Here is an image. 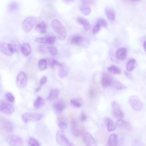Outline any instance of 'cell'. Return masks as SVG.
<instances>
[{
    "mask_svg": "<svg viewBox=\"0 0 146 146\" xmlns=\"http://www.w3.org/2000/svg\"><path fill=\"white\" fill-rule=\"evenodd\" d=\"M111 85H112V86L117 90H123L125 88V87L123 84L116 80H114L113 82H112Z\"/></svg>",
    "mask_w": 146,
    "mask_h": 146,
    "instance_id": "obj_38",
    "label": "cell"
},
{
    "mask_svg": "<svg viewBox=\"0 0 146 146\" xmlns=\"http://www.w3.org/2000/svg\"><path fill=\"white\" fill-rule=\"evenodd\" d=\"M112 112L113 115L115 117L121 118L124 116V113L121 109L120 104L116 102H113L112 104Z\"/></svg>",
    "mask_w": 146,
    "mask_h": 146,
    "instance_id": "obj_14",
    "label": "cell"
},
{
    "mask_svg": "<svg viewBox=\"0 0 146 146\" xmlns=\"http://www.w3.org/2000/svg\"><path fill=\"white\" fill-rule=\"evenodd\" d=\"M56 140L58 144L63 146H74L72 143L69 142L67 137L65 136L64 132L60 130L58 131L56 133Z\"/></svg>",
    "mask_w": 146,
    "mask_h": 146,
    "instance_id": "obj_7",
    "label": "cell"
},
{
    "mask_svg": "<svg viewBox=\"0 0 146 146\" xmlns=\"http://www.w3.org/2000/svg\"><path fill=\"white\" fill-rule=\"evenodd\" d=\"M6 140L10 146H23V145L22 139L20 137L16 135H8Z\"/></svg>",
    "mask_w": 146,
    "mask_h": 146,
    "instance_id": "obj_8",
    "label": "cell"
},
{
    "mask_svg": "<svg viewBox=\"0 0 146 146\" xmlns=\"http://www.w3.org/2000/svg\"><path fill=\"white\" fill-rule=\"evenodd\" d=\"M106 27L107 26V22L105 19L100 18L96 21L95 25L92 27V34L94 35H96L100 30L102 27Z\"/></svg>",
    "mask_w": 146,
    "mask_h": 146,
    "instance_id": "obj_16",
    "label": "cell"
},
{
    "mask_svg": "<svg viewBox=\"0 0 146 146\" xmlns=\"http://www.w3.org/2000/svg\"><path fill=\"white\" fill-rule=\"evenodd\" d=\"M6 60V59L0 54V63H2L3 62H4Z\"/></svg>",
    "mask_w": 146,
    "mask_h": 146,
    "instance_id": "obj_48",
    "label": "cell"
},
{
    "mask_svg": "<svg viewBox=\"0 0 146 146\" xmlns=\"http://www.w3.org/2000/svg\"><path fill=\"white\" fill-rule=\"evenodd\" d=\"M21 50L22 53L25 56L29 55L31 52V47L30 45L27 43H25L22 44L21 47Z\"/></svg>",
    "mask_w": 146,
    "mask_h": 146,
    "instance_id": "obj_23",
    "label": "cell"
},
{
    "mask_svg": "<svg viewBox=\"0 0 146 146\" xmlns=\"http://www.w3.org/2000/svg\"><path fill=\"white\" fill-rule=\"evenodd\" d=\"M105 123L107 125V129L109 132H112L116 129V125L114 122L109 117H106L104 119Z\"/></svg>",
    "mask_w": 146,
    "mask_h": 146,
    "instance_id": "obj_27",
    "label": "cell"
},
{
    "mask_svg": "<svg viewBox=\"0 0 146 146\" xmlns=\"http://www.w3.org/2000/svg\"><path fill=\"white\" fill-rule=\"evenodd\" d=\"M68 73V69L64 64L62 66L59 67V71H58V75L60 78H66L67 76Z\"/></svg>",
    "mask_w": 146,
    "mask_h": 146,
    "instance_id": "obj_28",
    "label": "cell"
},
{
    "mask_svg": "<svg viewBox=\"0 0 146 146\" xmlns=\"http://www.w3.org/2000/svg\"><path fill=\"white\" fill-rule=\"evenodd\" d=\"M83 4L86 5H92L95 2V0H80Z\"/></svg>",
    "mask_w": 146,
    "mask_h": 146,
    "instance_id": "obj_46",
    "label": "cell"
},
{
    "mask_svg": "<svg viewBox=\"0 0 146 146\" xmlns=\"http://www.w3.org/2000/svg\"><path fill=\"white\" fill-rule=\"evenodd\" d=\"M53 108L55 112L60 113L65 108V104L62 100L55 101L53 104Z\"/></svg>",
    "mask_w": 146,
    "mask_h": 146,
    "instance_id": "obj_19",
    "label": "cell"
},
{
    "mask_svg": "<svg viewBox=\"0 0 146 146\" xmlns=\"http://www.w3.org/2000/svg\"><path fill=\"white\" fill-rule=\"evenodd\" d=\"M129 103L132 108L135 111H140L143 108V103L136 95L131 96L129 98Z\"/></svg>",
    "mask_w": 146,
    "mask_h": 146,
    "instance_id": "obj_4",
    "label": "cell"
},
{
    "mask_svg": "<svg viewBox=\"0 0 146 146\" xmlns=\"http://www.w3.org/2000/svg\"><path fill=\"white\" fill-rule=\"evenodd\" d=\"M58 127L61 129H65L67 128V123L66 120L63 117H59L58 119Z\"/></svg>",
    "mask_w": 146,
    "mask_h": 146,
    "instance_id": "obj_34",
    "label": "cell"
},
{
    "mask_svg": "<svg viewBox=\"0 0 146 146\" xmlns=\"http://www.w3.org/2000/svg\"><path fill=\"white\" fill-rule=\"evenodd\" d=\"M143 47H144V49L145 51L146 52V41L144 42V43H143Z\"/></svg>",
    "mask_w": 146,
    "mask_h": 146,
    "instance_id": "obj_51",
    "label": "cell"
},
{
    "mask_svg": "<svg viewBox=\"0 0 146 146\" xmlns=\"http://www.w3.org/2000/svg\"><path fill=\"white\" fill-rule=\"evenodd\" d=\"M133 146H141V143H140L137 141H136L135 143H134L133 144Z\"/></svg>",
    "mask_w": 146,
    "mask_h": 146,
    "instance_id": "obj_49",
    "label": "cell"
},
{
    "mask_svg": "<svg viewBox=\"0 0 146 146\" xmlns=\"http://www.w3.org/2000/svg\"><path fill=\"white\" fill-rule=\"evenodd\" d=\"M44 104V99L41 97L38 96L34 102V107L36 109H39L42 106H43Z\"/></svg>",
    "mask_w": 146,
    "mask_h": 146,
    "instance_id": "obj_31",
    "label": "cell"
},
{
    "mask_svg": "<svg viewBox=\"0 0 146 146\" xmlns=\"http://www.w3.org/2000/svg\"><path fill=\"white\" fill-rule=\"evenodd\" d=\"M46 80H47V78L46 76H42L40 80H39V87H42V86L43 85H44L45 84V83L46 82Z\"/></svg>",
    "mask_w": 146,
    "mask_h": 146,
    "instance_id": "obj_45",
    "label": "cell"
},
{
    "mask_svg": "<svg viewBox=\"0 0 146 146\" xmlns=\"http://www.w3.org/2000/svg\"><path fill=\"white\" fill-rule=\"evenodd\" d=\"M136 62L135 59H132L129 60L128 62V63H127L126 69H127V71L131 72L135 69V68L136 67Z\"/></svg>",
    "mask_w": 146,
    "mask_h": 146,
    "instance_id": "obj_30",
    "label": "cell"
},
{
    "mask_svg": "<svg viewBox=\"0 0 146 146\" xmlns=\"http://www.w3.org/2000/svg\"><path fill=\"white\" fill-rule=\"evenodd\" d=\"M90 96L91 98H94L98 94V91L95 88H91L90 90Z\"/></svg>",
    "mask_w": 146,
    "mask_h": 146,
    "instance_id": "obj_43",
    "label": "cell"
},
{
    "mask_svg": "<svg viewBox=\"0 0 146 146\" xmlns=\"http://www.w3.org/2000/svg\"><path fill=\"white\" fill-rule=\"evenodd\" d=\"M71 129L72 133L74 134V135L77 137L81 136L84 131V128H83V127L79 125L75 119L71 120Z\"/></svg>",
    "mask_w": 146,
    "mask_h": 146,
    "instance_id": "obj_5",
    "label": "cell"
},
{
    "mask_svg": "<svg viewBox=\"0 0 146 146\" xmlns=\"http://www.w3.org/2000/svg\"><path fill=\"white\" fill-rule=\"evenodd\" d=\"M105 14L107 18L111 21H113L115 18V10L111 7H107L105 9Z\"/></svg>",
    "mask_w": 146,
    "mask_h": 146,
    "instance_id": "obj_25",
    "label": "cell"
},
{
    "mask_svg": "<svg viewBox=\"0 0 146 146\" xmlns=\"http://www.w3.org/2000/svg\"><path fill=\"white\" fill-rule=\"evenodd\" d=\"M70 102L71 104L76 108H79L82 105V103H83V102L81 99L71 98Z\"/></svg>",
    "mask_w": 146,
    "mask_h": 146,
    "instance_id": "obj_36",
    "label": "cell"
},
{
    "mask_svg": "<svg viewBox=\"0 0 146 146\" xmlns=\"http://www.w3.org/2000/svg\"><path fill=\"white\" fill-rule=\"evenodd\" d=\"M81 11L85 15H89L91 13V7L88 5L86 4H83L80 6V7Z\"/></svg>",
    "mask_w": 146,
    "mask_h": 146,
    "instance_id": "obj_32",
    "label": "cell"
},
{
    "mask_svg": "<svg viewBox=\"0 0 146 146\" xmlns=\"http://www.w3.org/2000/svg\"><path fill=\"white\" fill-rule=\"evenodd\" d=\"M0 51L7 56H11L14 52L10 44L5 42L0 43Z\"/></svg>",
    "mask_w": 146,
    "mask_h": 146,
    "instance_id": "obj_15",
    "label": "cell"
},
{
    "mask_svg": "<svg viewBox=\"0 0 146 146\" xmlns=\"http://www.w3.org/2000/svg\"><path fill=\"white\" fill-rule=\"evenodd\" d=\"M29 146H40L39 142L34 137H30L29 139Z\"/></svg>",
    "mask_w": 146,
    "mask_h": 146,
    "instance_id": "obj_41",
    "label": "cell"
},
{
    "mask_svg": "<svg viewBox=\"0 0 146 146\" xmlns=\"http://www.w3.org/2000/svg\"><path fill=\"white\" fill-rule=\"evenodd\" d=\"M76 21L79 23L81 25L83 26L84 29L85 31H88L90 29V27H91V26H90V24L89 23V22L88 21L87 19H86V18L82 17H79L77 18L76 19Z\"/></svg>",
    "mask_w": 146,
    "mask_h": 146,
    "instance_id": "obj_22",
    "label": "cell"
},
{
    "mask_svg": "<svg viewBox=\"0 0 146 146\" xmlns=\"http://www.w3.org/2000/svg\"><path fill=\"white\" fill-rule=\"evenodd\" d=\"M42 117L41 114L33 112H26L22 115V119L25 123L29 121H36L39 120Z\"/></svg>",
    "mask_w": 146,
    "mask_h": 146,
    "instance_id": "obj_9",
    "label": "cell"
},
{
    "mask_svg": "<svg viewBox=\"0 0 146 146\" xmlns=\"http://www.w3.org/2000/svg\"><path fill=\"white\" fill-rule=\"evenodd\" d=\"M56 11L52 5L51 4H47L45 5L42 9V14L47 19H51L55 17Z\"/></svg>",
    "mask_w": 146,
    "mask_h": 146,
    "instance_id": "obj_6",
    "label": "cell"
},
{
    "mask_svg": "<svg viewBox=\"0 0 146 146\" xmlns=\"http://www.w3.org/2000/svg\"><path fill=\"white\" fill-rule=\"evenodd\" d=\"M144 6H145V7H146V0H145V1H144Z\"/></svg>",
    "mask_w": 146,
    "mask_h": 146,
    "instance_id": "obj_53",
    "label": "cell"
},
{
    "mask_svg": "<svg viewBox=\"0 0 146 146\" xmlns=\"http://www.w3.org/2000/svg\"><path fill=\"white\" fill-rule=\"evenodd\" d=\"M0 131L5 135H10L13 132L12 123L7 118H0Z\"/></svg>",
    "mask_w": 146,
    "mask_h": 146,
    "instance_id": "obj_2",
    "label": "cell"
},
{
    "mask_svg": "<svg viewBox=\"0 0 146 146\" xmlns=\"http://www.w3.org/2000/svg\"><path fill=\"white\" fill-rule=\"evenodd\" d=\"M28 83L27 77L25 73L23 71H21L17 75L16 84L19 88H25L27 86Z\"/></svg>",
    "mask_w": 146,
    "mask_h": 146,
    "instance_id": "obj_10",
    "label": "cell"
},
{
    "mask_svg": "<svg viewBox=\"0 0 146 146\" xmlns=\"http://www.w3.org/2000/svg\"><path fill=\"white\" fill-rule=\"evenodd\" d=\"M47 66V60L45 59H41L38 62V67L39 70L44 71L46 69Z\"/></svg>",
    "mask_w": 146,
    "mask_h": 146,
    "instance_id": "obj_33",
    "label": "cell"
},
{
    "mask_svg": "<svg viewBox=\"0 0 146 146\" xmlns=\"http://www.w3.org/2000/svg\"><path fill=\"white\" fill-rule=\"evenodd\" d=\"M116 124L119 127H121L123 128H128L129 126L127 121L123 120L122 119H119L116 122Z\"/></svg>",
    "mask_w": 146,
    "mask_h": 146,
    "instance_id": "obj_39",
    "label": "cell"
},
{
    "mask_svg": "<svg viewBox=\"0 0 146 146\" xmlns=\"http://www.w3.org/2000/svg\"><path fill=\"white\" fill-rule=\"evenodd\" d=\"M84 40V38L80 35H71L69 38L70 42L74 45H79L81 44Z\"/></svg>",
    "mask_w": 146,
    "mask_h": 146,
    "instance_id": "obj_20",
    "label": "cell"
},
{
    "mask_svg": "<svg viewBox=\"0 0 146 146\" xmlns=\"http://www.w3.org/2000/svg\"><path fill=\"white\" fill-rule=\"evenodd\" d=\"M127 49L124 47L119 48L116 52V56L120 60H124L127 57Z\"/></svg>",
    "mask_w": 146,
    "mask_h": 146,
    "instance_id": "obj_21",
    "label": "cell"
},
{
    "mask_svg": "<svg viewBox=\"0 0 146 146\" xmlns=\"http://www.w3.org/2000/svg\"><path fill=\"white\" fill-rule=\"evenodd\" d=\"M40 88H40V87H38V88H36L35 89V91H36V92H38L39 91H40Z\"/></svg>",
    "mask_w": 146,
    "mask_h": 146,
    "instance_id": "obj_52",
    "label": "cell"
},
{
    "mask_svg": "<svg viewBox=\"0 0 146 146\" xmlns=\"http://www.w3.org/2000/svg\"><path fill=\"white\" fill-rule=\"evenodd\" d=\"M51 26L54 31L57 34L58 38L60 40H64L66 38L67 33L62 23L58 19H54L51 22Z\"/></svg>",
    "mask_w": 146,
    "mask_h": 146,
    "instance_id": "obj_1",
    "label": "cell"
},
{
    "mask_svg": "<svg viewBox=\"0 0 146 146\" xmlns=\"http://www.w3.org/2000/svg\"><path fill=\"white\" fill-rule=\"evenodd\" d=\"M86 119H87L86 114L84 112H82L81 113H80V121H82V122L86 120Z\"/></svg>",
    "mask_w": 146,
    "mask_h": 146,
    "instance_id": "obj_47",
    "label": "cell"
},
{
    "mask_svg": "<svg viewBox=\"0 0 146 146\" xmlns=\"http://www.w3.org/2000/svg\"><path fill=\"white\" fill-rule=\"evenodd\" d=\"M48 63H49V65L51 67H54L55 66H58L59 67H60V66H62L63 65V64L59 62L58 61H57V60H56L54 59H50L49 61H48Z\"/></svg>",
    "mask_w": 146,
    "mask_h": 146,
    "instance_id": "obj_40",
    "label": "cell"
},
{
    "mask_svg": "<svg viewBox=\"0 0 146 146\" xmlns=\"http://www.w3.org/2000/svg\"><path fill=\"white\" fill-rule=\"evenodd\" d=\"M107 70L110 73L112 74H117L121 72L120 69L118 67L113 65L108 67L107 68Z\"/></svg>",
    "mask_w": 146,
    "mask_h": 146,
    "instance_id": "obj_35",
    "label": "cell"
},
{
    "mask_svg": "<svg viewBox=\"0 0 146 146\" xmlns=\"http://www.w3.org/2000/svg\"><path fill=\"white\" fill-rule=\"evenodd\" d=\"M0 111L5 114H11L14 111V107L4 100H0Z\"/></svg>",
    "mask_w": 146,
    "mask_h": 146,
    "instance_id": "obj_11",
    "label": "cell"
},
{
    "mask_svg": "<svg viewBox=\"0 0 146 146\" xmlns=\"http://www.w3.org/2000/svg\"><path fill=\"white\" fill-rule=\"evenodd\" d=\"M112 77L110 75L106 73L102 74L101 83L103 88H107L110 87L112 84Z\"/></svg>",
    "mask_w": 146,
    "mask_h": 146,
    "instance_id": "obj_17",
    "label": "cell"
},
{
    "mask_svg": "<svg viewBox=\"0 0 146 146\" xmlns=\"http://www.w3.org/2000/svg\"><path fill=\"white\" fill-rule=\"evenodd\" d=\"M59 95V90L58 89H52L50 91L48 96L47 98V100L48 102H51L54 99L58 98Z\"/></svg>",
    "mask_w": 146,
    "mask_h": 146,
    "instance_id": "obj_29",
    "label": "cell"
},
{
    "mask_svg": "<svg viewBox=\"0 0 146 146\" xmlns=\"http://www.w3.org/2000/svg\"><path fill=\"white\" fill-rule=\"evenodd\" d=\"M108 146H117V137L115 133L110 135L107 142Z\"/></svg>",
    "mask_w": 146,
    "mask_h": 146,
    "instance_id": "obj_26",
    "label": "cell"
},
{
    "mask_svg": "<svg viewBox=\"0 0 146 146\" xmlns=\"http://www.w3.org/2000/svg\"><path fill=\"white\" fill-rule=\"evenodd\" d=\"M66 3H70V2H73L74 1V0H63Z\"/></svg>",
    "mask_w": 146,
    "mask_h": 146,
    "instance_id": "obj_50",
    "label": "cell"
},
{
    "mask_svg": "<svg viewBox=\"0 0 146 146\" xmlns=\"http://www.w3.org/2000/svg\"><path fill=\"white\" fill-rule=\"evenodd\" d=\"M35 23L36 18L34 17H28L22 22L21 27L23 31L25 33L30 32L32 30Z\"/></svg>",
    "mask_w": 146,
    "mask_h": 146,
    "instance_id": "obj_3",
    "label": "cell"
},
{
    "mask_svg": "<svg viewBox=\"0 0 146 146\" xmlns=\"http://www.w3.org/2000/svg\"><path fill=\"white\" fill-rule=\"evenodd\" d=\"M82 140L86 146H96L95 139L89 132H86L83 134Z\"/></svg>",
    "mask_w": 146,
    "mask_h": 146,
    "instance_id": "obj_13",
    "label": "cell"
},
{
    "mask_svg": "<svg viewBox=\"0 0 146 146\" xmlns=\"http://www.w3.org/2000/svg\"><path fill=\"white\" fill-rule=\"evenodd\" d=\"M6 98L10 102H13L14 101V96L10 92H7L5 95Z\"/></svg>",
    "mask_w": 146,
    "mask_h": 146,
    "instance_id": "obj_44",
    "label": "cell"
},
{
    "mask_svg": "<svg viewBox=\"0 0 146 146\" xmlns=\"http://www.w3.org/2000/svg\"><path fill=\"white\" fill-rule=\"evenodd\" d=\"M56 38L54 36H48L44 38H38L35 39V41L41 43H46L52 44L55 42Z\"/></svg>",
    "mask_w": 146,
    "mask_h": 146,
    "instance_id": "obj_18",
    "label": "cell"
},
{
    "mask_svg": "<svg viewBox=\"0 0 146 146\" xmlns=\"http://www.w3.org/2000/svg\"><path fill=\"white\" fill-rule=\"evenodd\" d=\"M35 29L37 32L41 34H45L47 31V24L44 22H41L36 25Z\"/></svg>",
    "mask_w": 146,
    "mask_h": 146,
    "instance_id": "obj_24",
    "label": "cell"
},
{
    "mask_svg": "<svg viewBox=\"0 0 146 146\" xmlns=\"http://www.w3.org/2000/svg\"><path fill=\"white\" fill-rule=\"evenodd\" d=\"M48 52L49 53L52 55V56H55L57 54V49L55 47L53 46H50L48 47Z\"/></svg>",
    "mask_w": 146,
    "mask_h": 146,
    "instance_id": "obj_42",
    "label": "cell"
},
{
    "mask_svg": "<svg viewBox=\"0 0 146 146\" xmlns=\"http://www.w3.org/2000/svg\"><path fill=\"white\" fill-rule=\"evenodd\" d=\"M132 1H139L140 0H132Z\"/></svg>",
    "mask_w": 146,
    "mask_h": 146,
    "instance_id": "obj_54",
    "label": "cell"
},
{
    "mask_svg": "<svg viewBox=\"0 0 146 146\" xmlns=\"http://www.w3.org/2000/svg\"><path fill=\"white\" fill-rule=\"evenodd\" d=\"M18 8H19V5L15 1L11 2L8 6V10L10 13L16 11L18 9Z\"/></svg>",
    "mask_w": 146,
    "mask_h": 146,
    "instance_id": "obj_37",
    "label": "cell"
},
{
    "mask_svg": "<svg viewBox=\"0 0 146 146\" xmlns=\"http://www.w3.org/2000/svg\"><path fill=\"white\" fill-rule=\"evenodd\" d=\"M36 59H31L28 63L26 67V70L28 72L29 76H35L36 73Z\"/></svg>",
    "mask_w": 146,
    "mask_h": 146,
    "instance_id": "obj_12",
    "label": "cell"
}]
</instances>
